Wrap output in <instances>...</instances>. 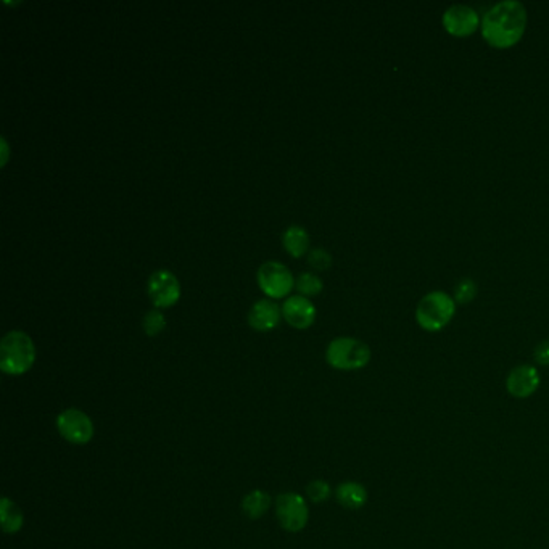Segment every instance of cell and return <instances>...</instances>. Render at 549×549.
Here are the masks:
<instances>
[{
  "label": "cell",
  "mask_w": 549,
  "mask_h": 549,
  "mask_svg": "<svg viewBox=\"0 0 549 549\" xmlns=\"http://www.w3.org/2000/svg\"><path fill=\"white\" fill-rule=\"evenodd\" d=\"M270 504H271V497L263 490H255L243 498L242 509L250 519H260L270 509Z\"/></svg>",
  "instance_id": "15"
},
{
  "label": "cell",
  "mask_w": 549,
  "mask_h": 549,
  "mask_svg": "<svg viewBox=\"0 0 549 549\" xmlns=\"http://www.w3.org/2000/svg\"><path fill=\"white\" fill-rule=\"evenodd\" d=\"M542 384V377L538 369L530 364L516 366L506 379V390L517 399L530 398L536 393Z\"/></svg>",
  "instance_id": "10"
},
{
  "label": "cell",
  "mask_w": 549,
  "mask_h": 549,
  "mask_svg": "<svg viewBox=\"0 0 549 549\" xmlns=\"http://www.w3.org/2000/svg\"><path fill=\"white\" fill-rule=\"evenodd\" d=\"M308 264L316 271H327L332 266V255L324 249H313L308 253Z\"/></svg>",
  "instance_id": "21"
},
{
  "label": "cell",
  "mask_w": 549,
  "mask_h": 549,
  "mask_svg": "<svg viewBox=\"0 0 549 549\" xmlns=\"http://www.w3.org/2000/svg\"><path fill=\"white\" fill-rule=\"evenodd\" d=\"M282 315L295 329H308L316 319V307L308 297L292 295L282 305Z\"/></svg>",
  "instance_id": "11"
},
{
  "label": "cell",
  "mask_w": 549,
  "mask_h": 549,
  "mask_svg": "<svg viewBox=\"0 0 549 549\" xmlns=\"http://www.w3.org/2000/svg\"><path fill=\"white\" fill-rule=\"evenodd\" d=\"M143 331L149 337L159 335L160 332L166 327V317L160 309H151L142 321Z\"/></svg>",
  "instance_id": "18"
},
{
  "label": "cell",
  "mask_w": 549,
  "mask_h": 549,
  "mask_svg": "<svg viewBox=\"0 0 549 549\" xmlns=\"http://www.w3.org/2000/svg\"><path fill=\"white\" fill-rule=\"evenodd\" d=\"M149 297L157 308L173 307L181 297V284L173 272L168 270H159L149 279Z\"/></svg>",
  "instance_id": "9"
},
{
  "label": "cell",
  "mask_w": 549,
  "mask_h": 549,
  "mask_svg": "<svg viewBox=\"0 0 549 549\" xmlns=\"http://www.w3.org/2000/svg\"><path fill=\"white\" fill-rule=\"evenodd\" d=\"M325 360L339 371H358L366 368L371 361V348L361 340L339 337L327 346Z\"/></svg>",
  "instance_id": "4"
},
{
  "label": "cell",
  "mask_w": 549,
  "mask_h": 549,
  "mask_svg": "<svg viewBox=\"0 0 549 549\" xmlns=\"http://www.w3.org/2000/svg\"><path fill=\"white\" fill-rule=\"evenodd\" d=\"M477 292H479V287H477V282H475L474 279H462L458 286L454 287L453 298L456 300V303L466 305L469 301L474 300L475 297H477Z\"/></svg>",
  "instance_id": "19"
},
{
  "label": "cell",
  "mask_w": 549,
  "mask_h": 549,
  "mask_svg": "<svg viewBox=\"0 0 549 549\" xmlns=\"http://www.w3.org/2000/svg\"><path fill=\"white\" fill-rule=\"evenodd\" d=\"M282 245L294 258H301L309 250L308 231L297 224L287 227L286 233H282Z\"/></svg>",
  "instance_id": "14"
},
{
  "label": "cell",
  "mask_w": 549,
  "mask_h": 549,
  "mask_svg": "<svg viewBox=\"0 0 549 549\" xmlns=\"http://www.w3.org/2000/svg\"><path fill=\"white\" fill-rule=\"evenodd\" d=\"M535 361L542 366H549V340H543L538 343L534 352Z\"/></svg>",
  "instance_id": "22"
},
{
  "label": "cell",
  "mask_w": 549,
  "mask_h": 549,
  "mask_svg": "<svg viewBox=\"0 0 549 549\" xmlns=\"http://www.w3.org/2000/svg\"><path fill=\"white\" fill-rule=\"evenodd\" d=\"M307 495L313 503H323L331 497V485L325 480H315L307 487Z\"/></svg>",
  "instance_id": "20"
},
{
  "label": "cell",
  "mask_w": 549,
  "mask_h": 549,
  "mask_svg": "<svg viewBox=\"0 0 549 549\" xmlns=\"http://www.w3.org/2000/svg\"><path fill=\"white\" fill-rule=\"evenodd\" d=\"M0 514H2V528L5 534H16L23 526V512L8 498H2Z\"/></svg>",
  "instance_id": "16"
},
{
  "label": "cell",
  "mask_w": 549,
  "mask_h": 549,
  "mask_svg": "<svg viewBox=\"0 0 549 549\" xmlns=\"http://www.w3.org/2000/svg\"><path fill=\"white\" fill-rule=\"evenodd\" d=\"M456 315V300L440 290L424 295L416 308V323L424 331L438 332L452 323Z\"/></svg>",
  "instance_id": "3"
},
{
  "label": "cell",
  "mask_w": 549,
  "mask_h": 549,
  "mask_svg": "<svg viewBox=\"0 0 549 549\" xmlns=\"http://www.w3.org/2000/svg\"><path fill=\"white\" fill-rule=\"evenodd\" d=\"M282 308H279L274 301L263 298L252 305L249 313V324L258 332L272 331L278 327Z\"/></svg>",
  "instance_id": "12"
},
{
  "label": "cell",
  "mask_w": 549,
  "mask_h": 549,
  "mask_svg": "<svg viewBox=\"0 0 549 549\" xmlns=\"http://www.w3.org/2000/svg\"><path fill=\"white\" fill-rule=\"evenodd\" d=\"M57 430L61 438L73 444H86L94 436L91 417L79 409H67L59 414Z\"/></svg>",
  "instance_id": "6"
},
{
  "label": "cell",
  "mask_w": 549,
  "mask_h": 549,
  "mask_svg": "<svg viewBox=\"0 0 549 549\" xmlns=\"http://www.w3.org/2000/svg\"><path fill=\"white\" fill-rule=\"evenodd\" d=\"M36 360V348L28 334L22 331L8 332L0 342V369L10 376H22L28 372Z\"/></svg>",
  "instance_id": "2"
},
{
  "label": "cell",
  "mask_w": 549,
  "mask_h": 549,
  "mask_svg": "<svg viewBox=\"0 0 549 549\" xmlns=\"http://www.w3.org/2000/svg\"><path fill=\"white\" fill-rule=\"evenodd\" d=\"M278 519L288 532H300L308 522V504L297 493H284L278 498Z\"/></svg>",
  "instance_id": "8"
},
{
  "label": "cell",
  "mask_w": 549,
  "mask_h": 549,
  "mask_svg": "<svg viewBox=\"0 0 549 549\" xmlns=\"http://www.w3.org/2000/svg\"><path fill=\"white\" fill-rule=\"evenodd\" d=\"M526 20V8L522 2H498L481 18V36L495 49H509L524 36Z\"/></svg>",
  "instance_id": "1"
},
{
  "label": "cell",
  "mask_w": 549,
  "mask_h": 549,
  "mask_svg": "<svg viewBox=\"0 0 549 549\" xmlns=\"http://www.w3.org/2000/svg\"><path fill=\"white\" fill-rule=\"evenodd\" d=\"M442 23L444 30L454 38H467L480 28L481 18L474 7L466 4H454L444 10Z\"/></svg>",
  "instance_id": "7"
},
{
  "label": "cell",
  "mask_w": 549,
  "mask_h": 549,
  "mask_svg": "<svg viewBox=\"0 0 549 549\" xmlns=\"http://www.w3.org/2000/svg\"><path fill=\"white\" fill-rule=\"evenodd\" d=\"M256 278H258V284L264 294L272 298L286 297L290 294V290L295 286L292 271L287 268L286 264L278 263V261H268V263L261 264Z\"/></svg>",
  "instance_id": "5"
},
{
  "label": "cell",
  "mask_w": 549,
  "mask_h": 549,
  "mask_svg": "<svg viewBox=\"0 0 549 549\" xmlns=\"http://www.w3.org/2000/svg\"><path fill=\"white\" fill-rule=\"evenodd\" d=\"M295 286L303 297H315V295L321 294L324 288L323 280L313 272H301L300 276L297 278Z\"/></svg>",
  "instance_id": "17"
},
{
  "label": "cell",
  "mask_w": 549,
  "mask_h": 549,
  "mask_svg": "<svg viewBox=\"0 0 549 549\" xmlns=\"http://www.w3.org/2000/svg\"><path fill=\"white\" fill-rule=\"evenodd\" d=\"M335 497L343 508L356 511L368 503V490L358 481H343L337 487Z\"/></svg>",
  "instance_id": "13"
}]
</instances>
